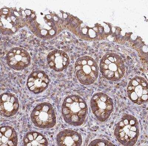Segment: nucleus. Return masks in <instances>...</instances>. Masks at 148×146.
<instances>
[{
	"label": "nucleus",
	"instance_id": "2",
	"mask_svg": "<svg viewBox=\"0 0 148 146\" xmlns=\"http://www.w3.org/2000/svg\"><path fill=\"white\" fill-rule=\"evenodd\" d=\"M140 134L139 124L136 118L125 114L116 124L114 134L119 143L126 146H133L136 143Z\"/></svg>",
	"mask_w": 148,
	"mask_h": 146
},
{
	"label": "nucleus",
	"instance_id": "7",
	"mask_svg": "<svg viewBox=\"0 0 148 146\" xmlns=\"http://www.w3.org/2000/svg\"><path fill=\"white\" fill-rule=\"evenodd\" d=\"M113 100L103 92L95 93L90 101V107L93 114L98 120L105 122L110 116L114 108Z\"/></svg>",
	"mask_w": 148,
	"mask_h": 146
},
{
	"label": "nucleus",
	"instance_id": "11",
	"mask_svg": "<svg viewBox=\"0 0 148 146\" xmlns=\"http://www.w3.org/2000/svg\"><path fill=\"white\" fill-rule=\"evenodd\" d=\"M19 103L18 98L14 94L5 92L1 95L0 113L2 116L10 117L18 111Z\"/></svg>",
	"mask_w": 148,
	"mask_h": 146
},
{
	"label": "nucleus",
	"instance_id": "8",
	"mask_svg": "<svg viewBox=\"0 0 148 146\" xmlns=\"http://www.w3.org/2000/svg\"><path fill=\"white\" fill-rule=\"evenodd\" d=\"M128 97L132 102L141 105L147 102L148 86L147 81L143 77L136 76L132 79L127 87Z\"/></svg>",
	"mask_w": 148,
	"mask_h": 146
},
{
	"label": "nucleus",
	"instance_id": "1",
	"mask_svg": "<svg viewBox=\"0 0 148 146\" xmlns=\"http://www.w3.org/2000/svg\"><path fill=\"white\" fill-rule=\"evenodd\" d=\"M62 113L66 123L75 126H81L88 115V105L80 96L70 95L63 101Z\"/></svg>",
	"mask_w": 148,
	"mask_h": 146
},
{
	"label": "nucleus",
	"instance_id": "12",
	"mask_svg": "<svg viewBox=\"0 0 148 146\" xmlns=\"http://www.w3.org/2000/svg\"><path fill=\"white\" fill-rule=\"evenodd\" d=\"M49 67L56 72L62 71L67 68L70 62L69 58L64 51L55 50L47 56Z\"/></svg>",
	"mask_w": 148,
	"mask_h": 146
},
{
	"label": "nucleus",
	"instance_id": "4",
	"mask_svg": "<svg viewBox=\"0 0 148 146\" xmlns=\"http://www.w3.org/2000/svg\"><path fill=\"white\" fill-rule=\"evenodd\" d=\"M100 68L103 76L110 81H118L125 75L123 60L116 54L110 53L105 55L100 60Z\"/></svg>",
	"mask_w": 148,
	"mask_h": 146
},
{
	"label": "nucleus",
	"instance_id": "6",
	"mask_svg": "<svg viewBox=\"0 0 148 146\" xmlns=\"http://www.w3.org/2000/svg\"><path fill=\"white\" fill-rule=\"evenodd\" d=\"M30 118L36 127L43 129L52 128L56 123L53 107L47 102L37 105L32 111Z\"/></svg>",
	"mask_w": 148,
	"mask_h": 146
},
{
	"label": "nucleus",
	"instance_id": "13",
	"mask_svg": "<svg viewBox=\"0 0 148 146\" xmlns=\"http://www.w3.org/2000/svg\"><path fill=\"white\" fill-rule=\"evenodd\" d=\"M81 135L74 130L66 129L58 134L56 142L60 146H80L82 143Z\"/></svg>",
	"mask_w": 148,
	"mask_h": 146
},
{
	"label": "nucleus",
	"instance_id": "15",
	"mask_svg": "<svg viewBox=\"0 0 148 146\" xmlns=\"http://www.w3.org/2000/svg\"><path fill=\"white\" fill-rule=\"evenodd\" d=\"M23 143L25 146H47L48 144L46 137L36 131L27 133L24 136Z\"/></svg>",
	"mask_w": 148,
	"mask_h": 146
},
{
	"label": "nucleus",
	"instance_id": "3",
	"mask_svg": "<svg viewBox=\"0 0 148 146\" xmlns=\"http://www.w3.org/2000/svg\"><path fill=\"white\" fill-rule=\"evenodd\" d=\"M30 10L25 11L20 9L4 8L1 10V28L2 32L9 35L16 32L24 26Z\"/></svg>",
	"mask_w": 148,
	"mask_h": 146
},
{
	"label": "nucleus",
	"instance_id": "16",
	"mask_svg": "<svg viewBox=\"0 0 148 146\" xmlns=\"http://www.w3.org/2000/svg\"><path fill=\"white\" fill-rule=\"evenodd\" d=\"M89 146H115L113 143L105 139H96L91 142Z\"/></svg>",
	"mask_w": 148,
	"mask_h": 146
},
{
	"label": "nucleus",
	"instance_id": "10",
	"mask_svg": "<svg viewBox=\"0 0 148 146\" xmlns=\"http://www.w3.org/2000/svg\"><path fill=\"white\" fill-rule=\"evenodd\" d=\"M49 76L43 71L37 70L32 72L27 81L26 85L30 92L39 94L46 90L50 83Z\"/></svg>",
	"mask_w": 148,
	"mask_h": 146
},
{
	"label": "nucleus",
	"instance_id": "14",
	"mask_svg": "<svg viewBox=\"0 0 148 146\" xmlns=\"http://www.w3.org/2000/svg\"><path fill=\"white\" fill-rule=\"evenodd\" d=\"M18 136L16 131L9 126H1L0 128V145L17 146Z\"/></svg>",
	"mask_w": 148,
	"mask_h": 146
},
{
	"label": "nucleus",
	"instance_id": "5",
	"mask_svg": "<svg viewBox=\"0 0 148 146\" xmlns=\"http://www.w3.org/2000/svg\"><path fill=\"white\" fill-rule=\"evenodd\" d=\"M77 78L83 85H92L96 81L99 74L98 64L94 59L88 56L79 58L75 65Z\"/></svg>",
	"mask_w": 148,
	"mask_h": 146
},
{
	"label": "nucleus",
	"instance_id": "9",
	"mask_svg": "<svg viewBox=\"0 0 148 146\" xmlns=\"http://www.w3.org/2000/svg\"><path fill=\"white\" fill-rule=\"evenodd\" d=\"M8 65L16 71L22 70L29 65L31 58L29 54L23 48H12L6 56Z\"/></svg>",
	"mask_w": 148,
	"mask_h": 146
}]
</instances>
